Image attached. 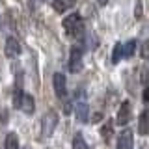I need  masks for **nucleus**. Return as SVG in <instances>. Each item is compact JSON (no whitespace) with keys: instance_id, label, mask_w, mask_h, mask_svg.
I'll return each mask as SVG.
<instances>
[{"instance_id":"1","label":"nucleus","mask_w":149,"mask_h":149,"mask_svg":"<svg viewBox=\"0 0 149 149\" xmlns=\"http://www.w3.org/2000/svg\"><path fill=\"white\" fill-rule=\"evenodd\" d=\"M63 30H65V34H67L69 37H73V39L80 37L84 34V21H82V17L78 15V13H69V15L63 19Z\"/></svg>"},{"instance_id":"2","label":"nucleus","mask_w":149,"mask_h":149,"mask_svg":"<svg viewBox=\"0 0 149 149\" xmlns=\"http://www.w3.org/2000/svg\"><path fill=\"white\" fill-rule=\"evenodd\" d=\"M58 125V114L54 110H49L47 114L41 118V132H39V140H49L54 134V129Z\"/></svg>"},{"instance_id":"3","label":"nucleus","mask_w":149,"mask_h":149,"mask_svg":"<svg viewBox=\"0 0 149 149\" xmlns=\"http://www.w3.org/2000/svg\"><path fill=\"white\" fill-rule=\"evenodd\" d=\"M130 119H132V108H130V102L129 101H123L118 110V118H116V123L119 125V127H125V125L130 123Z\"/></svg>"},{"instance_id":"4","label":"nucleus","mask_w":149,"mask_h":149,"mask_svg":"<svg viewBox=\"0 0 149 149\" xmlns=\"http://www.w3.org/2000/svg\"><path fill=\"white\" fill-rule=\"evenodd\" d=\"M80 67H82V47L74 45L71 49V54H69V71L77 73L80 71Z\"/></svg>"},{"instance_id":"5","label":"nucleus","mask_w":149,"mask_h":149,"mask_svg":"<svg viewBox=\"0 0 149 149\" xmlns=\"http://www.w3.org/2000/svg\"><path fill=\"white\" fill-rule=\"evenodd\" d=\"M52 86H54V93L56 97H65L67 95V80H65V74L63 73H54L52 77Z\"/></svg>"},{"instance_id":"6","label":"nucleus","mask_w":149,"mask_h":149,"mask_svg":"<svg viewBox=\"0 0 149 149\" xmlns=\"http://www.w3.org/2000/svg\"><path fill=\"white\" fill-rule=\"evenodd\" d=\"M134 147V134L130 129H125L123 132L118 136V143H116V149H132Z\"/></svg>"},{"instance_id":"7","label":"nucleus","mask_w":149,"mask_h":149,"mask_svg":"<svg viewBox=\"0 0 149 149\" xmlns=\"http://www.w3.org/2000/svg\"><path fill=\"white\" fill-rule=\"evenodd\" d=\"M17 108H21L22 114L32 116L36 112V99L30 95V93H22V97H21V101H19V106H17Z\"/></svg>"},{"instance_id":"8","label":"nucleus","mask_w":149,"mask_h":149,"mask_svg":"<svg viewBox=\"0 0 149 149\" xmlns=\"http://www.w3.org/2000/svg\"><path fill=\"white\" fill-rule=\"evenodd\" d=\"M74 116H77V119L80 123H88V119H90V106H88V102L78 101L74 104Z\"/></svg>"},{"instance_id":"9","label":"nucleus","mask_w":149,"mask_h":149,"mask_svg":"<svg viewBox=\"0 0 149 149\" xmlns=\"http://www.w3.org/2000/svg\"><path fill=\"white\" fill-rule=\"evenodd\" d=\"M21 43H19V39L17 37H13V36H9L8 39H6V54L9 56V58H17L19 54H21Z\"/></svg>"},{"instance_id":"10","label":"nucleus","mask_w":149,"mask_h":149,"mask_svg":"<svg viewBox=\"0 0 149 149\" xmlns=\"http://www.w3.org/2000/svg\"><path fill=\"white\" fill-rule=\"evenodd\" d=\"M149 130V121H147V110L140 112V118H138V134L146 136Z\"/></svg>"},{"instance_id":"11","label":"nucleus","mask_w":149,"mask_h":149,"mask_svg":"<svg viewBox=\"0 0 149 149\" xmlns=\"http://www.w3.org/2000/svg\"><path fill=\"white\" fill-rule=\"evenodd\" d=\"M4 149H21V147H19V136H17V132H8L6 134Z\"/></svg>"},{"instance_id":"12","label":"nucleus","mask_w":149,"mask_h":149,"mask_svg":"<svg viewBox=\"0 0 149 149\" xmlns=\"http://www.w3.org/2000/svg\"><path fill=\"white\" fill-rule=\"evenodd\" d=\"M136 49H138V41L136 39L127 41V43L123 45V58H132L134 52H136Z\"/></svg>"},{"instance_id":"13","label":"nucleus","mask_w":149,"mask_h":149,"mask_svg":"<svg viewBox=\"0 0 149 149\" xmlns=\"http://www.w3.org/2000/svg\"><path fill=\"white\" fill-rule=\"evenodd\" d=\"M73 4H74V0H52V8H54L58 13L67 11V9L73 6Z\"/></svg>"},{"instance_id":"14","label":"nucleus","mask_w":149,"mask_h":149,"mask_svg":"<svg viewBox=\"0 0 149 149\" xmlns=\"http://www.w3.org/2000/svg\"><path fill=\"white\" fill-rule=\"evenodd\" d=\"M101 134H102V138L106 140V142H108V140L114 136V121H106L104 125H102V129H101Z\"/></svg>"},{"instance_id":"15","label":"nucleus","mask_w":149,"mask_h":149,"mask_svg":"<svg viewBox=\"0 0 149 149\" xmlns=\"http://www.w3.org/2000/svg\"><path fill=\"white\" fill-rule=\"evenodd\" d=\"M73 149H90L86 143V140H84V134L82 132H77L73 136Z\"/></svg>"},{"instance_id":"16","label":"nucleus","mask_w":149,"mask_h":149,"mask_svg":"<svg viewBox=\"0 0 149 149\" xmlns=\"http://www.w3.org/2000/svg\"><path fill=\"white\" fill-rule=\"evenodd\" d=\"M121 58H123V43H116L112 52V63H119Z\"/></svg>"},{"instance_id":"17","label":"nucleus","mask_w":149,"mask_h":149,"mask_svg":"<svg viewBox=\"0 0 149 149\" xmlns=\"http://www.w3.org/2000/svg\"><path fill=\"white\" fill-rule=\"evenodd\" d=\"M134 17H136V19L142 17V4H140V2H136V8H134Z\"/></svg>"},{"instance_id":"18","label":"nucleus","mask_w":149,"mask_h":149,"mask_svg":"<svg viewBox=\"0 0 149 149\" xmlns=\"http://www.w3.org/2000/svg\"><path fill=\"white\" fill-rule=\"evenodd\" d=\"M142 84L147 88V69H146V67L142 69Z\"/></svg>"},{"instance_id":"19","label":"nucleus","mask_w":149,"mask_h":149,"mask_svg":"<svg viewBox=\"0 0 149 149\" xmlns=\"http://www.w3.org/2000/svg\"><path fill=\"white\" fill-rule=\"evenodd\" d=\"M142 58H143V60H147V43H143V45H142Z\"/></svg>"},{"instance_id":"20","label":"nucleus","mask_w":149,"mask_h":149,"mask_svg":"<svg viewBox=\"0 0 149 149\" xmlns=\"http://www.w3.org/2000/svg\"><path fill=\"white\" fill-rule=\"evenodd\" d=\"M143 101H149V91H147V88H146V90H143Z\"/></svg>"},{"instance_id":"21","label":"nucleus","mask_w":149,"mask_h":149,"mask_svg":"<svg viewBox=\"0 0 149 149\" xmlns=\"http://www.w3.org/2000/svg\"><path fill=\"white\" fill-rule=\"evenodd\" d=\"M97 4H99V6H106V4H108V0H97Z\"/></svg>"},{"instance_id":"22","label":"nucleus","mask_w":149,"mask_h":149,"mask_svg":"<svg viewBox=\"0 0 149 149\" xmlns=\"http://www.w3.org/2000/svg\"><path fill=\"white\" fill-rule=\"evenodd\" d=\"M39 2H47V0H39Z\"/></svg>"}]
</instances>
